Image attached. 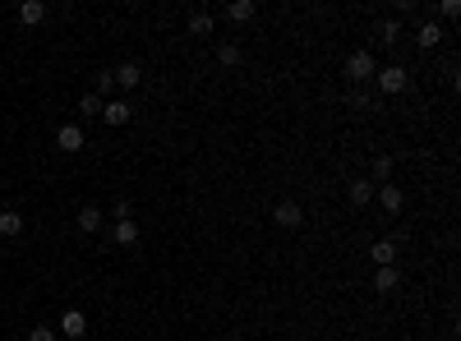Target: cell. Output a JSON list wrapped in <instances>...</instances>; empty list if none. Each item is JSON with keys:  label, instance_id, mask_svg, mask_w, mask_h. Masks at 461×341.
<instances>
[{"label": "cell", "instance_id": "1", "mask_svg": "<svg viewBox=\"0 0 461 341\" xmlns=\"http://www.w3.org/2000/svg\"><path fill=\"white\" fill-rule=\"evenodd\" d=\"M374 83H378V93H383V97H401L410 88V70H406V65H383V70L374 74Z\"/></svg>", "mask_w": 461, "mask_h": 341}, {"label": "cell", "instance_id": "2", "mask_svg": "<svg viewBox=\"0 0 461 341\" xmlns=\"http://www.w3.org/2000/svg\"><path fill=\"white\" fill-rule=\"evenodd\" d=\"M374 74H378V65H374V56H369V51H351L346 56V79L351 83H369Z\"/></svg>", "mask_w": 461, "mask_h": 341}, {"label": "cell", "instance_id": "3", "mask_svg": "<svg viewBox=\"0 0 461 341\" xmlns=\"http://www.w3.org/2000/svg\"><path fill=\"white\" fill-rule=\"evenodd\" d=\"M272 221H277L281 231H300L305 226V208H300L296 199H281L277 208H272Z\"/></svg>", "mask_w": 461, "mask_h": 341}, {"label": "cell", "instance_id": "4", "mask_svg": "<svg viewBox=\"0 0 461 341\" xmlns=\"http://www.w3.org/2000/svg\"><path fill=\"white\" fill-rule=\"evenodd\" d=\"M83 130H78V125L70 120V125H61V130H56V148H61V152H78V148H83Z\"/></svg>", "mask_w": 461, "mask_h": 341}, {"label": "cell", "instance_id": "5", "mask_svg": "<svg viewBox=\"0 0 461 341\" xmlns=\"http://www.w3.org/2000/svg\"><path fill=\"white\" fill-rule=\"evenodd\" d=\"M61 332L70 337V341H78V337H88V318L78 314V309H65V314H61Z\"/></svg>", "mask_w": 461, "mask_h": 341}, {"label": "cell", "instance_id": "6", "mask_svg": "<svg viewBox=\"0 0 461 341\" xmlns=\"http://www.w3.org/2000/svg\"><path fill=\"white\" fill-rule=\"evenodd\" d=\"M374 199L383 203L388 212H401V208H406V194H401V184H378V189H374Z\"/></svg>", "mask_w": 461, "mask_h": 341}, {"label": "cell", "instance_id": "7", "mask_svg": "<svg viewBox=\"0 0 461 341\" xmlns=\"http://www.w3.org/2000/svg\"><path fill=\"white\" fill-rule=\"evenodd\" d=\"M212 23H217V19H212V9H190V33L194 37H212Z\"/></svg>", "mask_w": 461, "mask_h": 341}, {"label": "cell", "instance_id": "8", "mask_svg": "<svg viewBox=\"0 0 461 341\" xmlns=\"http://www.w3.org/2000/svg\"><path fill=\"white\" fill-rule=\"evenodd\" d=\"M130 102H120V97H115V102H102V120L106 125H130Z\"/></svg>", "mask_w": 461, "mask_h": 341}, {"label": "cell", "instance_id": "9", "mask_svg": "<svg viewBox=\"0 0 461 341\" xmlns=\"http://www.w3.org/2000/svg\"><path fill=\"white\" fill-rule=\"evenodd\" d=\"M397 286H401V272H397V263H392V268H378V272H374V290H378V295H392Z\"/></svg>", "mask_w": 461, "mask_h": 341}, {"label": "cell", "instance_id": "10", "mask_svg": "<svg viewBox=\"0 0 461 341\" xmlns=\"http://www.w3.org/2000/svg\"><path fill=\"white\" fill-rule=\"evenodd\" d=\"M78 231H83V236H97V231H102V208H97V203L78 208Z\"/></svg>", "mask_w": 461, "mask_h": 341}, {"label": "cell", "instance_id": "11", "mask_svg": "<svg viewBox=\"0 0 461 341\" xmlns=\"http://www.w3.org/2000/svg\"><path fill=\"white\" fill-rule=\"evenodd\" d=\"M42 19H46V5H42V0H24V5H19V23H24V28H37Z\"/></svg>", "mask_w": 461, "mask_h": 341}, {"label": "cell", "instance_id": "12", "mask_svg": "<svg viewBox=\"0 0 461 341\" xmlns=\"http://www.w3.org/2000/svg\"><path fill=\"white\" fill-rule=\"evenodd\" d=\"M438 42H443V28H438L434 19H425V23H420V33H415V46H425V51H434Z\"/></svg>", "mask_w": 461, "mask_h": 341}, {"label": "cell", "instance_id": "13", "mask_svg": "<svg viewBox=\"0 0 461 341\" xmlns=\"http://www.w3.org/2000/svg\"><path fill=\"white\" fill-rule=\"evenodd\" d=\"M374 189H378L374 180H351V184H346V199L356 203V208H365V203L374 199Z\"/></svg>", "mask_w": 461, "mask_h": 341}, {"label": "cell", "instance_id": "14", "mask_svg": "<svg viewBox=\"0 0 461 341\" xmlns=\"http://www.w3.org/2000/svg\"><path fill=\"white\" fill-rule=\"evenodd\" d=\"M111 79H115V88H125V93H130V88H139L143 74H139V65H134V61H125L120 70H111Z\"/></svg>", "mask_w": 461, "mask_h": 341}, {"label": "cell", "instance_id": "15", "mask_svg": "<svg viewBox=\"0 0 461 341\" xmlns=\"http://www.w3.org/2000/svg\"><path fill=\"white\" fill-rule=\"evenodd\" d=\"M392 167H397V162H392L388 152H378V157L369 162V175H374V184H392Z\"/></svg>", "mask_w": 461, "mask_h": 341}, {"label": "cell", "instance_id": "16", "mask_svg": "<svg viewBox=\"0 0 461 341\" xmlns=\"http://www.w3.org/2000/svg\"><path fill=\"white\" fill-rule=\"evenodd\" d=\"M111 236H115V245H139V221H130V217H125V221H115V226H111Z\"/></svg>", "mask_w": 461, "mask_h": 341}, {"label": "cell", "instance_id": "17", "mask_svg": "<svg viewBox=\"0 0 461 341\" xmlns=\"http://www.w3.org/2000/svg\"><path fill=\"white\" fill-rule=\"evenodd\" d=\"M369 258H374L378 268H392V263H397V240H378V245L369 249Z\"/></svg>", "mask_w": 461, "mask_h": 341}, {"label": "cell", "instance_id": "18", "mask_svg": "<svg viewBox=\"0 0 461 341\" xmlns=\"http://www.w3.org/2000/svg\"><path fill=\"white\" fill-rule=\"evenodd\" d=\"M351 111L374 115V111H378V97H374V93H365V88H356V93H351Z\"/></svg>", "mask_w": 461, "mask_h": 341}, {"label": "cell", "instance_id": "19", "mask_svg": "<svg viewBox=\"0 0 461 341\" xmlns=\"http://www.w3.org/2000/svg\"><path fill=\"white\" fill-rule=\"evenodd\" d=\"M0 236H24V217H19L14 208L0 212Z\"/></svg>", "mask_w": 461, "mask_h": 341}, {"label": "cell", "instance_id": "20", "mask_svg": "<svg viewBox=\"0 0 461 341\" xmlns=\"http://www.w3.org/2000/svg\"><path fill=\"white\" fill-rule=\"evenodd\" d=\"M374 33H378V42H383V46H392V42L401 37V23H397V19H378Z\"/></svg>", "mask_w": 461, "mask_h": 341}, {"label": "cell", "instance_id": "21", "mask_svg": "<svg viewBox=\"0 0 461 341\" xmlns=\"http://www.w3.org/2000/svg\"><path fill=\"white\" fill-rule=\"evenodd\" d=\"M240 56H244V51H240L235 42H222V46H217V65H227V70H235V65H240Z\"/></svg>", "mask_w": 461, "mask_h": 341}, {"label": "cell", "instance_id": "22", "mask_svg": "<svg viewBox=\"0 0 461 341\" xmlns=\"http://www.w3.org/2000/svg\"><path fill=\"white\" fill-rule=\"evenodd\" d=\"M227 14L235 19V23H249V19H254V14H259V5H254V0H235V5L227 9Z\"/></svg>", "mask_w": 461, "mask_h": 341}, {"label": "cell", "instance_id": "23", "mask_svg": "<svg viewBox=\"0 0 461 341\" xmlns=\"http://www.w3.org/2000/svg\"><path fill=\"white\" fill-rule=\"evenodd\" d=\"M78 111H83V115H102V97H97V93H88L83 102H78Z\"/></svg>", "mask_w": 461, "mask_h": 341}, {"label": "cell", "instance_id": "24", "mask_svg": "<svg viewBox=\"0 0 461 341\" xmlns=\"http://www.w3.org/2000/svg\"><path fill=\"white\" fill-rule=\"evenodd\" d=\"M111 88H115L111 70H102V74H97V97H102V102H106V93H111Z\"/></svg>", "mask_w": 461, "mask_h": 341}, {"label": "cell", "instance_id": "25", "mask_svg": "<svg viewBox=\"0 0 461 341\" xmlns=\"http://www.w3.org/2000/svg\"><path fill=\"white\" fill-rule=\"evenodd\" d=\"M111 217H115V221L130 217V199H115V203H111Z\"/></svg>", "mask_w": 461, "mask_h": 341}, {"label": "cell", "instance_id": "26", "mask_svg": "<svg viewBox=\"0 0 461 341\" xmlns=\"http://www.w3.org/2000/svg\"><path fill=\"white\" fill-rule=\"evenodd\" d=\"M28 341H56V327H33Z\"/></svg>", "mask_w": 461, "mask_h": 341}, {"label": "cell", "instance_id": "27", "mask_svg": "<svg viewBox=\"0 0 461 341\" xmlns=\"http://www.w3.org/2000/svg\"><path fill=\"white\" fill-rule=\"evenodd\" d=\"M438 14H443V19H457L461 5H457V0H443V5H438Z\"/></svg>", "mask_w": 461, "mask_h": 341}]
</instances>
